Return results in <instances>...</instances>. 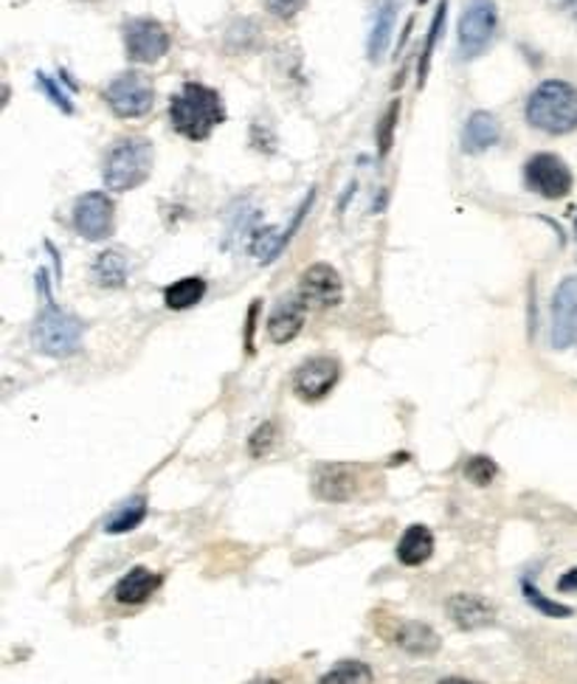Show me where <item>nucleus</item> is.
Listing matches in <instances>:
<instances>
[{
    "instance_id": "f257e3e1",
    "label": "nucleus",
    "mask_w": 577,
    "mask_h": 684,
    "mask_svg": "<svg viewBox=\"0 0 577 684\" xmlns=\"http://www.w3.org/2000/svg\"><path fill=\"white\" fill-rule=\"evenodd\" d=\"M170 119L172 127L178 130L181 135L192 141L209 139L211 130H215L220 121H226V105H222L220 94L215 88H206V85L189 83L181 88V94H175L170 105Z\"/></svg>"
},
{
    "instance_id": "f03ea898",
    "label": "nucleus",
    "mask_w": 577,
    "mask_h": 684,
    "mask_svg": "<svg viewBox=\"0 0 577 684\" xmlns=\"http://www.w3.org/2000/svg\"><path fill=\"white\" fill-rule=\"evenodd\" d=\"M526 119L535 130L549 135H566L577 130V88L560 79L538 85L526 101Z\"/></svg>"
},
{
    "instance_id": "7ed1b4c3",
    "label": "nucleus",
    "mask_w": 577,
    "mask_h": 684,
    "mask_svg": "<svg viewBox=\"0 0 577 684\" xmlns=\"http://www.w3.org/2000/svg\"><path fill=\"white\" fill-rule=\"evenodd\" d=\"M155 150L146 139H124L108 150L105 184L113 192H130L141 186L153 172Z\"/></svg>"
},
{
    "instance_id": "20e7f679",
    "label": "nucleus",
    "mask_w": 577,
    "mask_h": 684,
    "mask_svg": "<svg viewBox=\"0 0 577 684\" xmlns=\"http://www.w3.org/2000/svg\"><path fill=\"white\" fill-rule=\"evenodd\" d=\"M34 347L45 355H54V358H65V355H74L83 344V324L79 318L68 316L57 307V304H45L40 318L34 322Z\"/></svg>"
},
{
    "instance_id": "39448f33",
    "label": "nucleus",
    "mask_w": 577,
    "mask_h": 684,
    "mask_svg": "<svg viewBox=\"0 0 577 684\" xmlns=\"http://www.w3.org/2000/svg\"><path fill=\"white\" fill-rule=\"evenodd\" d=\"M499 32V12L493 0H468L459 18V57H482Z\"/></svg>"
},
{
    "instance_id": "423d86ee",
    "label": "nucleus",
    "mask_w": 577,
    "mask_h": 684,
    "mask_svg": "<svg viewBox=\"0 0 577 684\" xmlns=\"http://www.w3.org/2000/svg\"><path fill=\"white\" fill-rule=\"evenodd\" d=\"M105 99H108L110 110L121 119H139V116H146L153 110L155 90L144 74L128 70V74L116 76L113 83L108 85Z\"/></svg>"
},
{
    "instance_id": "0eeeda50",
    "label": "nucleus",
    "mask_w": 577,
    "mask_h": 684,
    "mask_svg": "<svg viewBox=\"0 0 577 684\" xmlns=\"http://www.w3.org/2000/svg\"><path fill=\"white\" fill-rule=\"evenodd\" d=\"M524 181L535 195L546 197V200H560V197L569 195L571 186H575L571 170L555 155V152H538V155H533V159L526 161Z\"/></svg>"
},
{
    "instance_id": "6e6552de",
    "label": "nucleus",
    "mask_w": 577,
    "mask_h": 684,
    "mask_svg": "<svg viewBox=\"0 0 577 684\" xmlns=\"http://www.w3.org/2000/svg\"><path fill=\"white\" fill-rule=\"evenodd\" d=\"M124 45L133 63H155L170 51V34L159 20H130L124 25Z\"/></svg>"
},
{
    "instance_id": "1a4fd4ad",
    "label": "nucleus",
    "mask_w": 577,
    "mask_h": 684,
    "mask_svg": "<svg viewBox=\"0 0 577 684\" xmlns=\"http://www.w3.org/2000/svg\"><path fill=\"white\" fill-rule=\"evenodd\" d=\"M113 200L102 192H88L74 206V228L85 240H105L113 231Z\"/></svg>"
},
{
    "instance_id": "9d476101",
    "label": "nucleus",
    "mask_w": 577,
    "mask_h": 684,
    "mask_svg": "<svg viewBox=\"0 0 577 684\" xmlns=\"http://www.w3.org/2000/svg\"><path fill=\"white\" fill-rule=\"evenodd\" d=\"M577 344V276L564 279L552 298V347Z\"/></svg>"
},
{
    "instance_id": "9b49d317",
    "label": "nucleus",
    "mask_w": 577,
    "mask_h": 684,
    "mask_svg": "<svg viewBox=\"0 0 577 684\" xmlns=\"http://www.w3.org/2000/svg\"><path fill=\"white\" fill-rule=\"evenodd\" d=\"M341 378V363L336 358H311L293 374V389L302 400H322L330 394Z\"/></svg>"
},
{
    "instance_id": "f8f14e48",
    "label": "nucleus",
    "mask_w": 577,
    "mask_h": 684,
    "mask_svg": "<svg viewBox=\"0 0 577 684\" xmlns=\"http://www.w3.org/2000/svg\"><path fill=\"white\" fill-rule=\"evenodd\" d=\"M298 296L307 307H336L341 302V276L330 265H311L298 282Z\"/></svg>"
},
{
    "instance_id": "ddd939ff",
    "label": "nucleus",
    "mask_w": 577,
    "mask_h": 684,
    "mask_svg": "<svg viewBox=\"0 0 577 684\" xmlns=\"http://www.w3.org/2000/svg\"><path fill=\"white\" fill-rule=\"evenodd\" d=\"M307 304L302 296H287L273 307L268 318V336L276 344H287L298 336V329L305 327Z\"/></svg>"
},
{
    "instance_id": "4468645a",
    "label": "nucleus",
    "mask_w": 577,
    "mask_h": 684,
    "mask_svg": "<svg viewBox=\"0 0 577 684\" xmlns=\"http://www.w3.org/2000/svg\"><path fill=\"white\" fill-rule=\"evenodd\" d=\"M313 488L327 501H347L358 493L361 479H358V470L347 468V465H324L313 476Z\"/></svg>"
},
{
    "instance_id": "2eb2a0df",
    "label": "nucleus",
    "mask_w": 577,
    "mask_h": 684,
    "mask_svg": "<svg viewBox=\"0 0 577 684\" xmlns=\"http://www.w3.org/2000/svg\"><path fill=\"white\" fill-rule=\"evenodd\" d=\"M159 586H161V575L144 569V566H135V569H130L128 575L116 583L113 597L119 602H124V606H141V602H146L150 597H153V591L159 589Z\"/></svg>"
},
{
    "instance_id": "dca6fc26",
    "label": "nucleus",
    "mask_w": 577,
    "mask_h": 684,
    "mask_svg": "<svg viewBox=\"0 0 577 684\" xmlns=\"http://www.w3.org/2000/svg\"><path fill=\"white\" fill-rule=\"evenodd\" d=\"M499 139H501V127H499V121H496V116L488 113V110H476V113L468 119V124H465L462 146H465V152H470V155H479V152L499 144Z\"/></svg>"
},
{
    "instance_id": "f3484780",
    "label": "nucleus",
    "mask_w": 577,
    "mask_h": 684,
    "mask_svg": "<svg viewBox=\"0 0 577 684\" xmlns=\"http://www.w3.org/2000/svg\"><path fill=\"white\" fill-rule=\"evenodd\" d=\"M400 12V0H381L378 3V12H374L372 32H369V59L378 63L383 57V51L389 48V40H392L394 20Z\"/></svg>"
},
{
    "instance_id": "a211bd4d",
    "label": "nucleus",
    "mask_w": 577,
    "mask_h": 684,
    "mask_svg": "<svg viewBox=\"0 0 577 684\" xmlns=\"http://www.w3.org/2000/svg\"><path fill=\"white\" fill-rule=\"evenodd\" d=\"M432 552H434V535L428 532V526H423V524L409 526L406 535H403L398 544L400 564H406V566L425 564V561L432 557Z\"/></svg>"
},
{
    "instance_id": "6ab92c4d",
    "label": "nucleus",
    "mask_w": 577,
    "mask_h": 684,
    "mask_svg": "<svg viewBox=\"0 0 577 684\" xmlns=\"http://www.w3.org/2000/svg\"><path fill=\"white\" fill-rule=\"evenodd\" d=\"M450 615L457 617V622L462 628H479V626H488L490 620L496 617L493 606L482 597H470V595H457L450 600Z\"/></svg>"
},
{
    "instance_id": "aec40b11",
    "label": "nucleus",
    "mask_w": 577,
    "mask_h": 684,
    "mask_svg": "<svg viewBox=\"0 0 577 684\" xmlns=\"http://www.w3.org/2000/svg\"><path fill=\"white\" fill-rule=\"evenodd\" d=\"M206 293V282L197 276L181 279V282H172L170 287L164 291V302L170 311H189L195 307Z\"/></svg>"
},
{
    "instance_id": "412c9836",
    "label": "nucleus",
    "mask_w": 577,
    "mask_h": 684,
    "mask_svg": "<svg viewBox=\"0 0 577 684\" xmlns=\"http://www.w3.org/2000/svg\"><path fill=\"white\" fill-rule=\"evenodd\" d=\"M398 645L409 653H434L439 648V637L423 622H406L398 631Z\"/></svg>"
},
{
    "instance_id": "4be33fe9",
    "label": "nucleus",
    "mask_w": 577,
    "mask_h": 684,
    "mask_svg": "<svg viewBox=\"0 0 577 684\" xmlns=\"http://www.w3.org/2000/svg\"><path fill=\"white\" fill-rule=\"evenodd\" d=\"M96 282L105 287H121L128 279V260L119 251H105L94 265Z\"/></svg>"
},
{
    "instance_id": "5701e85b",
    "label": "nucleus",
    "mask_w": 577,
    "mask_h": 684,
    "mask_svg": "<svg viewBox=\"0 0 577 684\" xmlns=\"http://www.w3.org/2000/svg\"><path fill=\"white\" fill-rule=\"evenodd\" d=\"M146 515V501L141 499V496H133V499H128L124 504L116 507V513L110 515L108 524H105V530L108 532H130L135 530V526L144 521Z\"/></svg>"
},
{
    "instance_id": "b1692460",
    "label": "nucleus",
    "mask_w": 577,
    "mask_h": 684,
    "mask_svg": "<svg viewBox=\"0 0 577 684\" xmlns=\"http://www.w3.org/2000/svg\"><path fill=\"white\" fill-rule=\"evenodd\" d=\"M322 684H372V671L363 662H344L322 678Z\"/></svg>"
},
{
    "instance_id": "393cba45",
    "label": "nucleus",
    "mask_w": 577,
    "mask_h": 684,
    "mask_svg": "<svg viewBox=\"0 0 577 684\" xmlns=\"http://www.w3.org/2000/svg\"><path fill=\"white\" fill-rule=\"evenodd\" d=\"M443 20H445V3L437 9V18H434L432 25V37L425 40V51H423V59H420V85L425 83V74H428V63H432V54H434V45H437L439 32H443Z\"/></svg>"
},
{
    "instance_id": "a878e982",
    "label": "nucleus",
    "mask_w": 577,
    "mask_h": 684,
    "mask_svg": "<svg viewBox=\"0 0 577 684\" xmlns=\"http://www.w3.org/2000/svg\"><path fill=\"white\" fill-rule=\"evenodd\" d=\"M465 474H468V479H473L476 485H490L496 476V465L490 463L488 456H473L468 463V468H465Z\"/></svg>"
},
{
    "instance_id": "bb28decb",
    "label": "nucleus",
    "mask_w": 577,
    "mask_h": 684,
    "mask_svg": "<svg viewBox=\"0 0 577 684\" xmlns=\"http://www.w3.org/2000/svg\"><path fill=\"white\" fill-rule=\"evenodd\" d=\"M265 7L273 18L291 20L305 9V0H265Z\"/></svg>"
},
{
    "instance_id": "cd10ccee",
    "label": "nucleus",
    "mask_w": 577,
    "mask_h": 684,
    "mask_svg": "<svg viewBox=\"0 0 577 684\" xmlns=\"http://www.w3.org/2000/svg\"><path fill=\"white\" fill-rule=\"evenodd\" d=\"M398 110H400V105H398V101H392V108L387 110V119L381 121V135H378V146H381V155H387L389 146H392L394 124H398Z\"/></svg>"
},
{
    "instance_id": "c85d7f7f",
    "label": "nucleus",
    "mask_w": 577,
    "mask_h": 684,
    "mask_svg": "<svg viewBox=\"0 0 577 684\" xmlns=\"http://www.w3.org/2000/svg\"><path fill=\"white\" fill-rule=\"evenodd\" d=\"M273 437H276V425L265 423L260 431H257L254 437H251V450H254L257 456H262L265 448H273Z\"/></svg>"
},
{
    "instance_id": "c756f323",
    "label": "nucleus",
    "mask_w": 577,
    "mask_h": 684,
    "mask_svg": "<svg viewBox=\"0 0 577 684\" xmlns=\"http://www.w3.org/2000/svg\"><path fill=\"white\" fill-rule=\"evenodd\" d=\"M524 589H526V595H530V602H533V606H538L541 611H546V615H555V617L571 615V611H569V608H566V606H555V602L544 600V595H538V591H535L533 586H530V583H526Z\"/></svg>"
},
{
    "instance_id": "7c9ffc66",
    "label": "nucleus",
    "mask_w": 577,
    "mask_h": 684,
    "mask_svg": "<svg viewBox=\"0 0 577 684\" xmlns=\"http://www.w3.org/2000/svg\"><path fill=\"white\" fill-rule=\"evenodd\" d=\"M40 85H43V94L52 96V99L57 101L59 108H63V113H74V105H70V101L65 99L63 94H59V88H57V85H54V79H43V76H40Z\"/></svg>"
},
{
    "instance_id": "2f4dec72",
    "label": "nucleus",
    "mask_w": 577,
    "mask_h": 684,
    "mask_svg": "<svg viewBox=\"0 0 577 684\" xmlns=\"http://www.w3.org/2000/svg\"><path fill=\"white\" fill-rule=\"evenodd\" d=\"M558 589H560V591H571V589H577V569L566 572V575L560 577V580H558Z\"/></svg>"
},
{
    "instance_id": "473e14b6",
    "label": "nucleus",
    "mask_w": 577,
    "mask_h": 684,
    "mask_svg": "<svg viewBox=\"0 0 577 684\" xmlns=\"http://www.w3.org/2000/svg\"><path fill=\"white\" fill-rule=\"evenodd\" d=\"M439 684H476V682H468V678H459V676H450V678H443Z\"/></svg>"
},
{
    "instance_id": "72a5a7b5",
    "label": "nucleus",
    "mask_w": 577,
    "mask_h": 684,
    "mask_svg": "<svg viewBox=\"0 0 577 684\" xmlns=\"http://www.w3.org/2000/svg\"><path fill=\"white\" fill-rule=\"evenodd\" d=\"M257 684H280V682H257Z\"/></svg>"
},
{
    "instance_id": "f704fd0d",
    "label": "nucleus",
    "mask_w": 577,
    "mask_h": 684,
    "mask_svg": "<svg viewBox=\"0 0 577 684\" xmlns=\"http://www.w3.org/2000/svg\"><path fill=\"white\" fill-rule=\"evenodd\" d=\"M575 231H577V217H575Z\"/></svg>"
}]
</instances>
